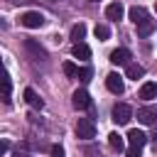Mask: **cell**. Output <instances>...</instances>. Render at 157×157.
<instances>
[{"label": "cell", "instance_id": "7c38bea8", "mask_svg": "<svg viewBox=\"0 0 157 157\" xmlns=\"http://www.w3.org/2000/svg\"><path fill=\"white\" fill-rule=\"evenodd\" d=\"M135 27H137V37H150V34L155 32L157 22H155V20H145V22H140V25H135Z\"/></svg>", "mask_w": 157, "mask_h": 157}, {"label": "cell", "instance_id": "d6986e66", "mask_svg": "<svg viewBox=\"0 0 157 157\" xmlns=\"http://www.w3.org/2000/svg\"><path fill=\"white\" fill-rule=\"evenodd\" d=\"M93 34H96V39H101V42H105V39L110 37V29H108V25H96V29H93Z\"/></svg>", "mask_w": 157, "mask_h": 157}, {"label": "cell", "instance_id": "4fadbf2b", "mask_svg": "<svg viewBox=\"0 0 157 157\" xmlns=\"http://www.w3.org/2000/svg\"><path fill=\"white\" fill-rule=\"evenodd\" d=\"M22 96H25V101H27V103H29L32 108H37V110H39V108L44 105V101H42V98H39L37 93H34V88H25V93H22Z\"/></svg>", "mask_w": 157, "mask_h": 157}, {"label": "cell", "instance_id": "3957f363", "mask_svg": "<svg viewBox=\"0 0 157 157\" xmlns=\"http://www.w3.org/2000/svg\"><path fill=\"white\" fill-rule=\"evenodd\" d=\"M110 115H113V123H118V125H128L130 118H132V108H130L128 103H115Z\"/></svg>", "mask_w": 157, "mask_h": 157}, {"label": "cell", "instance_id": "ac0fdd59", "mask_svg": "<svg viewBox=\"0 0 157 157\" xmlns=\"http://www.w3.org/2000/svg\"><path fill=\"white\" fill-rule=\"evenodd\" d=\"M10 93H12V78L10 74L2 76V103H10Z\"/></svg>", "mask_w": 157, "mask_h": 157}, {"label": "cell", "instance_id": "52a82bcc", "mask_svg": "<svg viewBox=\"0 0 157 157\" xmlns=\"http://www.w3.org/2000/svg\"><path fill=\"white\" fill-rule=\"evenodd\" d=\"M110 64H115V66H128L130 64V52L125 49V47H118V49H113L110 52Z\"/></svg>", "mask_w": 157, "mask_h": 157}, {"label": "cell", "instance_id": "8992f818", "mask_svg": "<svg viewBox=\"0 0 157 157\" xmlns=\"http://www.w3.org/2000/svg\"><path fill=\"white\" fill-rule=\"evenodd\" d=\"M105 86H108V91H110V93H115V96H120V93L125 91V83H123V78H120L115 71L105 76Z\"/></svg>", "mask_w": 157, "mask_h": 157}, {"label": "cell", "instance_id": "5bb4252c", "mask_svg": "<svg viewBox=\"0 0 157 157\" xmlns=\"http://www.w3.org/2000/svg\"><path fill=\"white\" fill-rule=\"evenodd\" d=\"M155 96H157V83L147 81V83H142V86H140V98H145V101H152Z\"/></svg>", "mask_w": 157, "mask_h": 157}, {"label": "cell", "instance_id": "7402d4cb", "mask_svg": "<svg viewBox=\"0 0 157 157\" xmlns=\"http://www.w3.org/2000/svg\"><path fill=\"white\" fill-rule=\"evenodd\" d=\"M91 76H93V71H91V66H81V69H78V76H76V78L86 83V81H91Z\"/></svg>", "mask_w": 157, "mask_h": 157}, {"label": "cell", "instance_id": "30bf717a", "mask_svg": "<svg viewBox=\"0 0 157 157\" xmlns=\"http://www.w3.org/2000/svg\"><path fill=\"white\" fill-rule=\"evenodd\" d=\"M155 118H157V110H155V108H140V110H137V120H140L142 125H152Z\"/></svg>", "mask_w": 157, "mask_h": 157}, {"label": "cell", "instance_id": "e0dca14e", "mask_svg": "<svg viewBox=\"0 0 157 157\" xmlns=\"http://www.w3.org/2000/svg\"><path fill=\"white\" fill-rule=\"evenodd\" d=\"M83 37H86V25H83V22L74 25V27H71V42H74V44H78Z\"/></svg>", "mask_w": 157, "mask_h": 157}, {"label": "cell", "instance_id": "ffe728a7", "mask_svg": "<svg viewBox=\"0 0 157 157\" xmlns=\"http://www.w3.org/2000/svg\"><path fill=\"white\" fill-rule=\"evenodd\" d=\"M108 145H110L115 152H120V150H123V137H120L118 132H110V135H108Z\"/></svg>", "mask_w": 157, "mask_h": 157}, {"label": "cell", "instance_id": "9c48e42d", "mask_svg": "<svg viewBox=\"0 0 157 157\" xmlns=\"http://www.w3.org/2000/svg\"><path fill=\"white\" fill-rule=\"evenodd\" d=\"M71 54H74L76 59H81V61H88V59H91V49H88V44H83V42L74 44V47H71Z\"/></svg>", "mask_w": 157, "mask_h": 157}, {"label": "cell", "instance_id": "9a60e30c", "mask_svg": "<svg viewBox=\"0 0 157 157\" xmlns=\"http://www.w3.org/2000/svg\"><path fill=\"white\" fill-rule=\"evenodd\" d=\"M125 74H128V78H132V81H137V78H142V76H145V69H142L140 64H135V61H130V64H128V69H125Z\"/></svg>", "mask_w": 157, "mask_h": 157}, {"label": "cell", "instance_id": "5b68a950", "mask_svg": "<svg viewBox=\"0 0 157 157\" xmlns=\"http://www.w3.org/2000/svg\"><path fill=\"white\" fill-rule=\"evenodd\" d=\"M71 103H74V108H76V110H86V108L91 105V96H88V91H83V88L74 91Z\"/></svg>", "mask_w": 157, "mask_h": 157}, {"label": "cell", "instance_id": "277c9868", "mask_svg": "<svg viewBox=\"0 0 157 157\" xmlns=\"http://www.w3.org/2000/svg\"><path fill=\"white\" fill-rule=\"evenodd\" d=\"M76 137H81V140L96 137V123L91 118H78V123H76Z\"/></svg>", "mask_w": 157, "mask_h": 157}, {"label": "cell", "instance_id": "7a4b0ae2", "mask_svg": "<svg viewBox=\"0 0 157 157\" xmlns=\"http://www.w3.org/2000/svg\"><path fill=\"white\" fill-rule=\"evenodd\" d=\"M22 44H25V52H27V54H29V56H32L34 61H44V59H47V49H44V47H42V44L37 42V39L27 37V39H25Z\"/></svg>", "mask_w": 157, "mask_h": 157}, {"label": "cell", "instance_id": "d4e9b609", "mask_svg": "<svg viewBox=\"0 0 157 157\" xmlns=\"http://www.w3.org/2000/svg\"><path fill=\"white\" fill-rule=\"evenodd\" d=\"M15 157H32V155H27V152H20V150H17V155H15Z\"/></svg>", "mask_w": 157, "mask_h": 157}, {"label": "cell", "instance_id": "cb8c5ba5", "mask_svg": "<svg viewBox=\"0 0 157 157\" xmlns=\"http://www.w3.org/2000/svg\"><path fill=\"white\" fill-rule=\"evenodd\" d=\"M125 157H140V150H132V147H130V150L125 152Z\"/></svg>", "mask_w": 157, "mask_h": 157}, {"label": "cell", "instance_id": "8fae6325", "mask_svg": "<svg viewBox=\"0 0 157 157\" xmlns=\"http://www.w3.org/2000/svg\"><path fill=\"white\" fill-rule=\"evenodd\" d=\"M123 15H125V10H123L120 2H110V5L105 7V17H108V20H123Z\"/></svg>", "mask_w": 157, "mask_h": 157}, {"label": "cell", "instance_id": "2e32d148", "mask_svg": "<svg viewBox=\"0 0 157 157\" xmlns=\"http://www.w3.org/2000/svg\"><path fill=\"white\" fill-rule=\"evenodd\" d=\"M130 20H132L135 25H140V22L150 20V15H147V10H145V7H137V5H135V7L130 10Z\"/></svg>", "mask_w": 157, "mask_h": 157}, {"label": "cell", "instance_id": "603a6c76", "mask_svg": "<svg viewBox=\"0 0 157 157\" xmlns=\"http://www.w3.org/2000/svg\"><path fill=\"white\" fill-rule=\"evenodd\" d=\"M52 157H64V147L61 145H52Z\"/></svg>", "mask_w": 157, "mask_h": 157}, {"label": "cell", "instance_id": "44dd1931", "mask_svg": "<svg viewBox=\"0 0 157 157\" xmlns=\"http://www.w3.org/2000/svg\"><path fill=\"white\" fill-rule=\"evenodd\" d=\"M61 69H64V74H66V76H74V78L78 76V66H76L74 61H64V66H61Z\"/></svg>", "mask_w": 157, "mask_h": 157}, {"label": "cell", "instance_id": "ba28073f", "mask_svg": "<svg viewBox=\"0 0 157 157\" xmlns=\"http://www.w3.org/2000/svg\"><path fill=\"white\" fill-rule=\"evenodd\" d=\"M128 142H130L132 150H140V152H142V147H145V142H147V135H145L142 130H130V132H128Z\"/></svg>", "mask_w": 157, "mask_h": 157}, {"label": "cell", "instance_id": "484cf974", "mask_svg": "<svg viewBox=\"0 0 157 157\" xmlns=\"http://www.w3.org/2000/svg\"><path fill=\"white\" fill-rule=\"evenodd\" d=\"M91 2H98V0H91Z\"/></svg>", "mask_w": 157, "mask_h": 157}, {"label": "cell", "instance_id": "6da1fadb", "mask_svg": "<svg viewBox=\"0 0 157 157\" xmlns=\"http://www.w3.org/2000/svg\"><path fill=\"white\" fill-rule=\"evenodd\" d=\"M44 15L42 12H37V10H27V12H22L20 15V25L22 27H29V29H39V27H44Z\"/></svg>", "mask_w": 157, "mask_h": 157}]
</instances>
